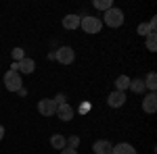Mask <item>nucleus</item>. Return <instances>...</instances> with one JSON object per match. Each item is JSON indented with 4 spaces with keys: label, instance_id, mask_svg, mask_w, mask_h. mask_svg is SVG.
Masks as SVG:
<instances>
[{
    "label": "nucleus",
    "instance_id": "f257e3e1",
    "mask_svg": "<svg viewBox=\"0 0 157 154\" xmlns=\"http://www.w3.org/2000/svg\"><path fill=\"white\" fill-rule=\"evenodd\" d=\"M103 25H107V27H121L124 25V21H126V17H124V11L121 9H117V6H111L109 11L103 13Z\"/></svg>",
    "mask_w": 157,
    "mask_h": 154
},
{
    "label": "nucleus",
    "instance_id": "f03ea898",
    "mask_svg": "<svg viewBox=\"0 0 157 154\" xmlns=\"http://www.w3.org/2000/svg\"><path fill=\"white\" fill-rule=\"evenodd\" d=\"M80 27H82L84 34L94 36V34H101L103 21H101L98 17H94V15H82V17H80Z\"/></svg>",
    "mask_w": 157,
    "mask_h": 154
},
{
    "label": "nucleus",
    "instance_id": "7ed1b4c3",
    "mask_svg": "<svg viewBox=\"0 0 157 154\" xmlns=\"http://www.w3.org/2000/svg\"><path fill=\"white\" fill-rule=\"evenodd\" d=\"M2 83H4L6 92H19V90L23 88V77L17 71H11V69H9V71L4 73V77H2Z\"/></svg>",
    "mask_w": 157,
    "mask_h": 154
},
{
    "label": "nucleus",
    "instance_id": "20e7f679",
    "mask_svg": "<svg viewBox=\"0 0 157 154\" xmlns=\"http://www.w3.org/2000/svg\"><path fill=\"white\" fill-rule=\"evenodd\" d=\"M11 71H17L19 75H32V73L36 71V60L25 56L19 63H11Z\"/></svg>",
    "mask_w": 157,
    "mask_h": 154
},
{
    "label": "nucleus",
    "instance_id": "39448f33",
    "mask_svg": "<svg viewBox=\"0 0 157 154\" xmlns=\"http://www.w3.org/2000/svg\"><path fill=\"white\" fill-rule=\"evenodd\" d=\"M52 54H55V59L59 60L61 65H71L73 60H75V52H73L71 46H61V48H57Z\"/></svg>",
    "mask_w": 157,
    "mask_h": 154
},
{
    "label": "nucleus",
    "instance_id": "423d86ee",
    "mask_svg": "<svg viewBox=\"0 0 157 154\" xmlns=\"http://www.w3.org/2000/svg\"><path fill=\"white\" fill-rule=\"evenodd\" d=\"M38 113L42 117H55L57 115V102L52 98H42L38 100Z\"/></svg>",
    "mask_w": 157,
    "mask_h": 154
},
{
    "label": "nucleus",
    "instance_id": "0eeeda50",
    "mask_svg": "<svg viewBox=\"0 0 157 154\" xmlns=\"http://www.w3.org/2000/svg\"><path fill=\"white\" fill-rule=\"evenodd\" d=\"M126 100H128V96H126V92H117V90H113L111 94L107 96V104L111 108H120L126 104Z\"/></svg>",
    "mask_w": 157,
    "mask_h": 154
},
{
    "label": "nucleus",
    "instance_id": "6e6552de",
    "mask_svg": "<svg viewBox=\"0 0 157 154\" xmlns=\"http://www.w3.org/2000/svg\"><path fill=\"white\" fill-rule=\"evenodd\" d=\"M57 117H59L61 121H65V123H69V121L75 117V110H73L71 104L63 102V104H59V106H57Z\"/></svg>",
    "mask_w": 157,
    "mask_h": 154
},
{
    "label": "nucleus",
    "instance_id": "1a4fd4ad",
    "mask_svg": "<svg viewBox=\"0 0 157 154\" xmlns=\"http://www.w3.org/2000/svg\"><path fill=\"white\" fill-rule=\"evenodd\" d=\"M143 110H145L147 115H155L157 110V94L155 92H149L145 96V100H143Z\"/></svg>",
    "mask_w": 157,
    "mask_h": 154
},
{
    "label": "nucleus",
    "instance_id": "9d476101",
    "mask_svg": "<svg viewBox=\"0 0 157 154\" xmlns=\"http://www.w3.org/2000/svg\"><path fill=\"white\" fill-rule=\"evenodd\" d=\"M92 150H94V154H111L113 144L109 142V140H97V142L92 144Z\"/></svg>",
    "mask_w": 157,
    "mask_h": 154
},
{
    "label": "nucleus",
    "instance_id": "9b49d317",
    "mask_svg": "<svg viewBox=\"0 0 157 154\" xmlns=\"http://www.w3.org/2000/svg\"><path fill=\"white\" fill-rule=\"evenodd\" d=\"M111 154H138V152H136V148H134L132 144H128V142H120V144H115V146H113Z\"/></svg>",
    "mask_w": 157,
    "mask_h": 154
},
{
    "label": "nucleus",
    "instance_id": "f8f14e48",
    "mask_svg": "<svg viewBox=\"0 0 157 154\" xmlns=\"http://www.w3.org/2000/svg\"><path fill=\"white\" fill-rule=\"evenodd\" d=\"M63 27L69 29V31H71V29H78V27H80V17H78L75 13L65 15V17H63Z\"/></svg>",
    "mask_w": 157,
    "mask_h": 154
},
{
    "label": "nucleus",
    "instance_id": "ddd939ff",
    "mask_svg": "<svg viewBox=\"0 0 157 154\" xmlns=\"http://www.w3.org/2000/svg\"><path fill=\"white\" fill-rule=\"evenodd\" d=\"M50 146H52L55 150H63V148H67V138L61 135V133H55V135L50 138Z\"/></svg>",
    "mask_w": 157,
    "mask_h": 154
},
{
    "label": "nucleus",
    "instance_id": "4468645a",
    "mask_svg": "<svg viewBox=\"0 0 157 154\" xmlns=\"http://www.w3.org/2000/svg\"><path fill=\"white\" fill-rule=\"evenodd\" d=\"M143 81H145V90H149V92H155V90H157V73L151 71V73L145 77V79H143Z\"/></svg>",
    "mask_w": 157,
    "mask_h": 154
},
{
    "label": "nucleus",
    "instance_id": "2eb2a0df",
    "mask_svg": "<svg viewBox=\"0 0 157 154\" xmlns=\"http://www.w3.org/2000/svg\"><path fill=\"white\" fill-rule=\"evenodd\" d=\"M130 88V77L128 75H120L117 79H115V90L117 92H126Z\"/></svg>",
    "mask_w": 157,
    "mask_h": 154
},
{
    "label": "nucleus",
    "instance_id": "dca6fc26",
    "mask_svg": "<svg viewBox=\"0 0 157 154\" xmlns=\"http://www.w3.org/2000/svg\"><path fill=\"white\" fill-rule=\"evenodd\" d=\"M128 90H132L134 94H143V92H145V81H143L140 77L130 79V88H128Z\"/></svg>",
    "mask_w": 157,
    "mask_h": 154
},
{
    "label": "nucleus",
    "instance_id": "f3484780",
    "mask_svg": "<svg viewBox=\"0 0 157 154\" xmlns=\"http://www.w3.org/2000/svg\"><path fill=\"white\" fill-rule=\"evenodd\" d=\"M92 4H94V9H97V11L105 13V11H109V9L113 6V0H94Z\"/></svg>",
    "mask_w": 157,
    "mask_h": 154
},
{
    "label": "nucleus",
    "instance_id": "a211bd4d",
    "mask_svg": "<svg viewBox=\"0 0 157 154\" xmlns=\"http://www.w3.org/2000/svg\"><path fill=\"white\" fill-rule=\"evenodd\" d=\"M145 44H147V50H149V52H155V50H157V40H155V34L147 36V38H145Z\"/></svg>",
    "mask_w": 157,
    "mask_h": 154
},
{
    "label": "nucleus",
    "instance_id": "6ab92c4d",
    "mask_svg": "<svg viewBox=\"0 0 157 154\" xmlns=\"http://www.w3.org/2000/svg\"><path fill=\"white\" fill-rule=\"evenodd\" d=\"M11 54H13V63H19V60L25 59V50L23 48H13Z\"/></svg>",
    "mask_w": 157,
    "mask_h": 154
},
{
    "label": "nucleus",
    "instance_id": "aec40b11",
    "mask_svg": "<svg viewBox=\"0 0 157 154\" xmlns=\"http://www.w3.org/2000/svg\"><path fill=\"white\" fill-rule=\"evenodd\" d=\"M136 31H138V36H143V38H147V36H151V34H153V31H151V27H149V23H140Z\"/></svg>",
    "mask_w": 157,
    "mask_h": 154
},
{
    "label": "nucleus",
    "instance_id": "412c9836",
    "mask_svg": "<svg viewBox=\"0 0 157 154\" xmlns=\"http://www.w3.org/2000/svg\"><path fill=\"white\" fill-rule=\"evenodd\" d=\"M78 146H80V138H78V135H69V138H67V148L78 150Z\"/></svg>",
    "mask_w": 157,
    "mask_h": 154
},
{
    "label": "nucleus",
    "instance_id": "4be33fe9",
    "mask_svg": "<svg viewBox=\"0 0 157 154\" xmlns=\"http://www.w3.org/2000/svg\"><path fill=\"white\" fill-rule=\"evenodd\" d=\"M52 100H55V102H57V106H59V104H63V102H65V96H63V94H57Z\"/></svg>",
    "mask_w": 157,
    "mask_h": 154
},
{
    "label": "nucleus",
    "instance_id": "5701e85b",
    "mask_svg": "<svg viewBox=\"0 0 157 154\" xmlns=\"http://www.w3.org/2000/svg\"><path fill=\"white\" fill-rule=\"evenodd\" d=\"M61 154H78V150H73V148H63Z\"/></svg>",
    "mask_w": 157,
    "mask_h": 154
},
{
    "label": "nucleus",
    "instance_id": "b1692460",
    "mask_svg": "<svg viewBox=\"0 0 157 154\" xmlns=\"http://www.w3.org/2000/svg\"><path fill=\"white\" fill-rule=\"evenodd\" d=\"M2 138H4V125H0V142H2Z\"/></svg>",
    "mask_w": 157,
    "mask_h": 154
}]
</instances>
